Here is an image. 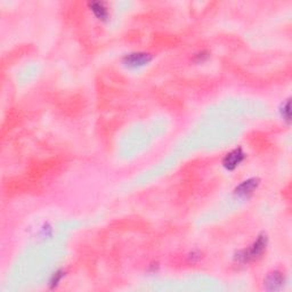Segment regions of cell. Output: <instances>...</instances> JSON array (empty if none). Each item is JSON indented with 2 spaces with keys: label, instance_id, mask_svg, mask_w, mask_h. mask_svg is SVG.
<instances>
[{
  "label": "cell",
  "instance_id": "obj_1",
  "mask_svg": "<svg viewBox=\"0 0 292 292\" xmlns=\"http://www.w3.org/2000/svg\"><path fill=\"white\" fill-rule=\"evenodd\" d=\"M267 242L268 238L266 235L261 234L248 249H243V250L238 251L237 256H235V258H237L238 263H249L250 260L259 257L263 254L267 247Z\"/></svg>",
  "mask_w": 292,
  "mask_h": 292
},
{
  "label": "cell",
  "instance_id": "obj_3",
  "mask_svg": "<svg viewBox=\"0 0 292 292\" xmlns=\"http://www.w3.org/2000/svg\"><path fill=\"white\" fill-rule=\"evenodd\" d=\"M245 158V153L242 150L241 147L235 148V150L231 151L230 153H227L225 155V158L223 159V165L225 169H227V170H234L235 168L238 167L242 161L244 160Z\"/></svg>",
  "mask_w": 292,
  "mask_h": 292
},
{
  "label": "cell",
  "instance_id": "obj_6",
  "mask_svg": "<svg viewBox=\"0 0 292 292\" xmlns=\"http://www.w3.org/2000/svg\"><path fill=\"white\" fill-rule=\"evenodd\" d=\"M91 11L94 13L95 16L102 21H105L109 18V11L104 2L102 1H91L88 4Z\"/></svg>",
  "mask_w": 292,
  "mask_h": 292
},
{
  "label": "cell",
  "instance_id": "obj_8",
  "mask_svg": "<svg viewBox=\"0 0 292 292\" xmlns=\"http://www.w3.org/2000/svg\"><path fill=\"white\" fill-rule=\"evenodd\" d=\"M282 115L285 120H290V101L285 102V104L283 105V109H282Z\"/></svg>",
  "mask_w": 292,
  "mask_h": 292
},
{
  "label": "cell",
  "instance_id": "obj_2",
  "mask_svg": "<svg viewBox=\"0 0 292 292\" xmlns=\"http://www.w3.org/2000/svg\"><path fill=\"white\" fill-rule=\"evenodd\" d=\"M152 56L148 53H130L124 57V64L128 68H141L151 62Z\"/></svg>",
  "mask_w": 292,
  "mask_h": 292
},
{
  "label": "cell",
  "instance_id": "obj_5",
  "mask_svg": "<svg viewBox=\"0 0 292 292\" xmlns=\"http://www.w3.org/2000/svg\"><path fill=\"white\" fill-rule=\"evenodd\" d=\"M265 284H266L267 290H271V291L280 290L284 284L283 274L280 273V272H273V273H271L266 277Z\"/></svg>",
  "mask_w": 292,
  "mask_h": 292
},
{
  "label": "cell",
  "instance_id": "obj_4",
  "mask_svg": "<svg viewBox=\"0 0 292 292\" xmlns=\"http://www.w3.org/2000/svg\"><path fill=\"white\" fill-rule=\"evenodd\" d=\"M258 185H259V179L258 178L247 179V181L242 182L238 186H237L234 190V193L240 198L249 197V195L254 193L255 190H257Z\"/></svg>",
  "mask_w": 292,
  "mask_h": 292
},
{
  "label": "cell",
  "instance_id": "obj_7",
  "mask_svg": "<svg viewBox=\"0 0 292 292\" xmlns=\"http://www.w3.org/2000/svg\"><path fill=\"white\" fill-rule=\"evenodd\" d=\"M63 276H64V272H63V271H58V272H56V273L53 274L52 280H51L52 288L56 287V285H57L59 283V282H61Z\"/></svg>",
  "mask_w": 292,
  "mask_h": 292
},
{
  "label": "cell",
  "instance_id": "obj_9",
  "mask_svg": "<svg viewBox=\"0 0 292 292\" xmlns=\"http://www.w3.org/2000/svg\"><path fill=\"white\" fill-rule=\"evenodd\" d=\"M207 57H208L207 53L201 52V53H199L198 55H195V61H197V62H203Z\"/></svg>",
  "mask_w": 292,
  "mask_h": 292
}]
</instances>
